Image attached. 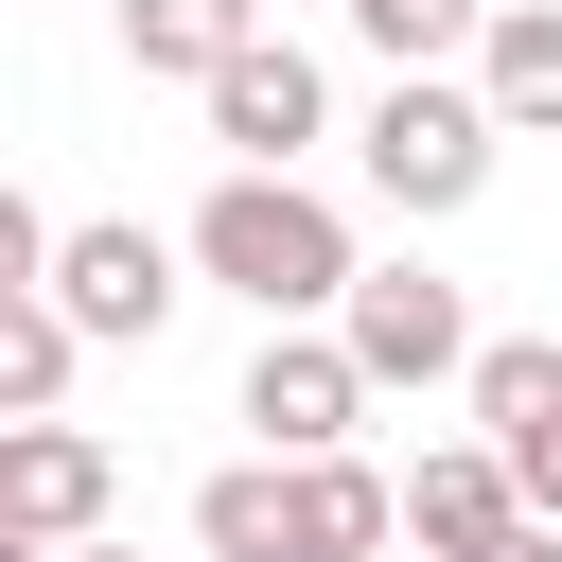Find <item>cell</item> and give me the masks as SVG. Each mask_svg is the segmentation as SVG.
Masks as SVG:
<instances>
[{
	"label": "cell",
	"mask_w": 562,
	"mask_h": 562,
	"mask_svg": "<svg viewBox=\"0 0 562 562\" xmlns=\"http://www.w3.org/2000/svg\"><path fill=\"white\" fill-rule=\"evenodd\" d=\"M334 123V70L299 53V35H246L228 70H211V140L246 158V176H299V140Z\"/></svg>",
	"instance_id": "7"
},
{
	"label": "cell",
	"mask_w": 562,
	"mask_h": 562,
	"mask_svg": "<svg viewBox=\"0 0 562 562\" xmlns=\"http://www.w3.org/2000/svg\"><path fill=\"white\" fill-rule=\"evenodd\" d=\"M53 299H70V334L140 351V334L176 316V246H158V228H123V211H88V228L53 246Z\"/></svg>",
	"instance_id": "8"
},
{
	"label": "cell",
	"mask_w": 562,
	"mask_h": 562,
	"mask_svg": "<svg viewBox=\"0 0 562 562\" xmlns=\"http://www.w3.org/2000/svg\"><path fill=\"white\" fill-rule=\"evenodd\" d=\"M492 88H439V70H404L386 105H369V193L386 211H474L492 193Z\"/></svg>",
	"instance_id": "3"
},
{
	"label": "cell",
	"mask_w": 562,
	"mask_h": 562,
	"mask_svg": "<svg viewBox=\"0 0 562 562\" xmlns=\"http://www.w3.org/2000/svg\"><path fill=\"white\" fill-rule=\"evenodd\" d=\"M246 422H263V457H351V422H369V351H351L334 316H263V351H246Z\"/></svg>",
	"instance_id": "4"
},
{
	"label": "cell",
	"mask_w": 562,
	"mask_h": 562,
	"mask_svg": "<svg viewBox=\"0 0 562 562\" xmlns=\"http://www.w3.org/2000/svg\"><path fill=\"white\" fill-rule=\"evenodd\" d=\"M105 492H123V457H105L88 422H0V562L88 544V527H105Z\"/></svg>",
	"instance_id": "6"
},
{
	"label": "cell",
	"mask_w": 562,
	"mask_h": 562,
	"mask_svg": "<svg viewBox=\"0 0 562 562\" xmlns=\"http://www.w3.org/2000/svg\"><path fill=\"white\" fill-rule=\"evenodd\" d=\"M474 439L527 474V509L562 527V334H492L474 351Z\"/></svg>",
	"instance_id": "9"
},
{
	"label": "cell",
	"mask_w": 562,
	"mask_h": 562,
	"mask_svg": "<svg viewBox=\"0 0 562 562\" xmlns=\"http://www.w3.org/2000/svg\"><path fill=\"white\" fill-rule=\"evenodd\" d=\"M53 562H123V544H53Z\"/></svg>",
	"instance_id": "16"
},
{
	"label": "cell",
	"mask_w": 562,
	"mask_h": 562,
	"mask_svg": "<svg viewBox=\"0 0 562 562\" xmlns=\"http://www.w3.org/2000/svg\"><path fill=\"white\" fill-rule=\"evenodd\" d=\"M492 562H562V527H509V544H492Z\"/></svg>",
	"instance_id": "15"
},
{
	"label": "cell",
	"mask_w": 562,
	"mask_h": 562,
	"mask_svg": "<svg viewBox=\"0 0 562 562\" xmlns=\"http://www.w3.org/2000/svg\"><path fill=\"white\" fill-rule=\"evenodd\" d=\"M70 351H88V334H70V299H53V281H35V299H0V422H53V404H70Z\"/></svg>",
	"instance_id": "13"
},
{
	"label": "cell",
	"mask_w": 562,
	"mask_h": 562,
	"mask_svg": "<svg viewBox=\"0 0 562 562\" xmlns=\"http://www.w3.org/2000/svg\"><path fill=\"white\" fill-rule=\"evenodd\" d=\"M334 334L369 351V386H474V351H492V334H474V299H457L439 263H369Z\"/></svg>",
	"instance_id": "5"
},
{
	"label": "cell",
	"mask_w": 562,
	"mask_h": 562,
	"mask_svg": "<svg viewBox=\"0 0 562 562\" xmlns=\"http://www.w3.org/2000/svg\"><path fill=\"white\" fill-rule=\"evenodd\" d=\"M193 544L211 562H369V544H404V474H369V457H246V474L193 492Z\"/></svg>",
	"instance_id": "1"
},
{
	"label": "cell",
	"mask_w": 562,
	"mask_h": 562,
	"mask_svg": "<svg viewBox=\"0 0 562 562\" xmlns=\"http://www.w3.org/2000/svg\"><path fill=\"white\" fill-rule=\"evenodd\" d=\"M474 88H492V123H509V140H562V0H492Z\"/></svg>",
	"instance_id": "11"
},
{
	"label": "cell",
	"mask_w": 562,
	"mask_h": 562,
	"mask_svg": "<svg viewBox=\"0 0 562 562\" xmlns=\"http://www.w3.org/2000/svg\"><path fill=\"white\" fill-rule=\"evenodd\" d=\"M193 263L228 281V299H263V316H351V211L316 193V176H211V211H193Z\"/></svg>",
	"instance_id": "2"
},
{
	"label": "cell",
	"mask_w": 562,
	"mask_h": 562,
	"mask_svg": "<svg viewBox=\"0 0 562 562\" xmlns=\"http://www.w3.org/2000/svg\"><path fill=\"white\" fill-rule=\"evenodd\" d=\"M351 35H369L386 70H439V53H474V35H492V0H351Z\"/></svg>",
	"instance_id": "14"
},
{
	"label": "cell",
	"mask_w": 562,
	"mask_h": 562,
	"mask_svg": "<svg viewBox=\"0 0 562 562\" xmlns=\"http://www.w3.org/2000/svg\"><path fill=\"white\" fill-rule=\"evenodd\" d=\"M246 35H263V0H123V53H140V70H176V88H211Z\"/></svg>",
	"instance_id": "12"
},
{
	"label": "cell",
	"mask_w": 562,
	"mask_h": 562,
	"mask_svg": "<svg viewBox=\"0 0 562 562\" xmlns=\"http://www.w3.org/2000/svg\"><path fill=\"white\" fill-rule=\"evenodd\" d=\"M509 527H544V509H527V474H509L492 439H439V457L404 474V544H422V562H492Z\"/></svg>",
	"instance_id": "10"
}]
</instances>
